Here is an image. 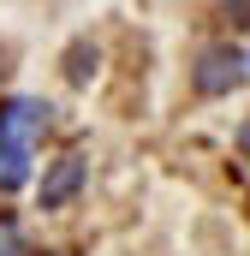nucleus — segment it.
Returning a JSON list of instances; mask_svg holds the SVG:
<instances>
[{"mask_svg":"<svg viewBox=\"0 0 250 256\" xmlns=\"http://www.w3.org/2000/svg\"><path fill=\"white\" fill-rule=\"evenodd\" d=\"M190 84H196V96H226V90H238V84H244V54L226 48V42L202 48V54H196V72H190Z\"/></svg>","mask_w":250,"mask_h":256,"instance_id":"obj_1","label":"nucleus"},{"mask_svg":"<svg viewBox=\"0 0 250 256\" xmlns=\"http://www.w3.org/2000/svg\"><path fill=\"white\" fill-rule=\"evenodd\" d=\"M78 191H84V155H78V149H66L60 161L48 167V179H42L36 202H42V208H66V202H72Z\"/></svg>","mask_w":250,"mask_h":256,"instance_id":"obj_2","label":"nucleus"},{"mask_svg":"<svg viewBox=\"0 0 250 256\" xmlns=\"http://www.w3.org/2000/svg\"><path fill=\"white\" fill-rule=\"evenodd\" d=\"M0 131H12L18 143L36 149V137L48 131V102H42V96H12V102L0 108Z\"/></svg>","mask_w":250,"mask_h":256,"instance_id":"obj_3","label":"nucleus"},{"mask_svg":"<svg viewBox=\"0 0 250 256\" xmlns=\"http://www.w3.org/2000/svg\"><path fill=\"white\" fill-rule=\"evenodd\" d=\"M24 185H30V143L0 131V191H24Z\"/></svg>","mask_w":250,"mask_h":256,"instance_id":"obj_4","label":"nucleus"},{"mask_svg":"<svg viewBox=\"0 0 250 256\" xmlns=\"http://www.w3.org/2000/svg\"><path fill=\"white\" fill-rule=\"evenodd\" d=\"M0 256H30V244H24V232H18L12 214H0Z\"/></svg>","mask_w":250,"mask_h":256,"instance_id":"obj_5","label":"nucleus"},{"mask_svg":"<svg viewBox=\"0 0 250 256\" xmlns=\"http://www.w3.org/2000/svg\"><path fill=\"white\" fill-rule=\"evenodd\" d=\"M226 18H232L238 30H250V0H226Z\"/></svg>","mask_w":250,"mask_h":256,"instance_id":"obj_6","label":"nucleus"},{"mask_svg":"<svg viewBox=\"0 0 250 256\" xmlns=\"http://www.w3.org/2000/svg\"><path fill=\"white\" fill-rule=\"evenodd\" d=\"M238 149H244V155H250V120H244V126H238Z\"/></svg>","mask_w":250,"mask_h":256,"instance_id":"obj_7","label":"nucleus"},{"mask_svg":"<svg viewBox=\"0 0 250 256\" xmlns=\"http://www.w3.org/2000/svg\"><path fill=\"white\" fill-rule=\"evenodd\" d=\"M30 256H36V250H30ZM42 256H66V250H42Z\"/></svg>","mask_w":250,"mask_h":256,"instance_id":"obj_8","label":"nucleus"},{"mask_svg":"<svg viewBox=\"0 0 250 256\" xmlns=\"http://www.w3.org/2000/svg\"><path fill=\"white\" fill-rule=\"evenodd\" d=\"M0 72H6V66H0Z\"/></svg>","mask_w":250,"mask_h":256,"instance_id":"obj_9","label":"nucleus"}]
</instances>
